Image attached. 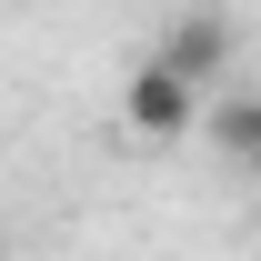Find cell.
Masks as SVG:
<instances>
[{
    "mask_svg": "<svg viewBox=\"0 0 261 261\" xmlns=\"http://www.w3.org/2000/svg\"><path fill=\"white\" fill-rule=\"evenodd\" d=\"M151 61H171V70H191V81H211V70L231 61V20H221V10H181V20H161Z\"/></svg>",
    "mask_w": 261,
    "mask_h": 261,
    "instance_id": "2",
    "label": "cell"
},
{
    "mask_svg": "<svg viewBox=\"0 0 261 261\" xmlns=\"http://www.w3.org/2000/svg\"><path fill=\"white\" fill-rule=\"evenodd\" d=\"M201 111H211L201 81H191V70H171V61H141V70H130V91H121V130H130V141H191Z\"/></svg>",
    "mask_w": 261,
    "mask_h": 261,
    "instance_id": "1",
    "label": "cell"
},
{
    "mask_svg": "<svg viewBox=\"0 0 261 261\" xmlns=\"http://www.w3.org/2000/svg\"><path fill=\"white\" fill-rule=\"evenodd\" d=\"M201 130H211V151L241 171H261V100H221V111H201Z\"/></svg>",
    "mask_w": 261,
    "mask_h": 261,
    "instance_id": "3",
    "label": "cell"
}]
</instances>
